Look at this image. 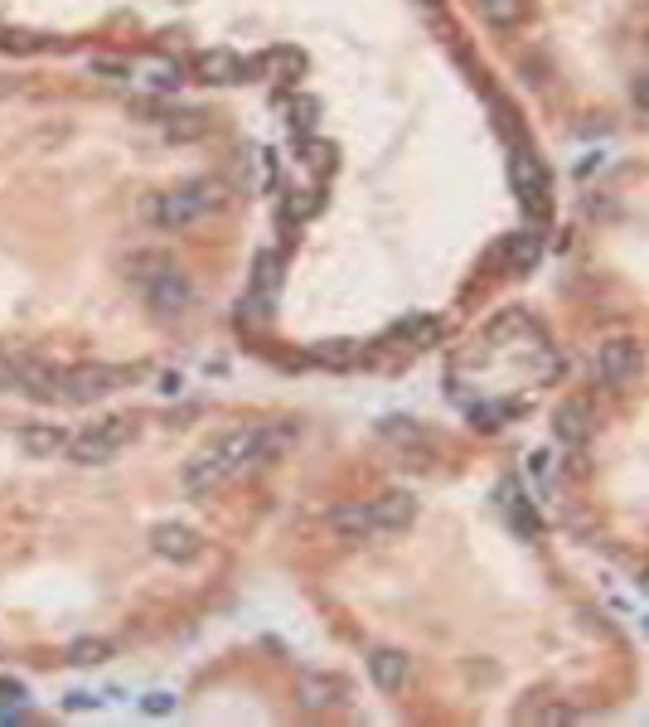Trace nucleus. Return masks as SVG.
Segmentation results:
<instances>
[{
  "label": "nucleus",
  "instance_id": "1",
  "mask_svg": "<svg viewBox=\"0 0 649 727\" xmlns=\"http://www.w3.org/2000/svg\"><path fill=\"white\" fill-rule=\"evenodd\" d=\"M257 461H267L262 427H233V432L214 437L199 456H189L185 490L189 495H214V490H223L228 480H238V475L248 471V466H257Z\"/></svg>",
  "mask_w": 649,
  "mask_h": 727
},
{
  "label": "nucleus",
  "instance_id": "2",
  "mask_svg": "<svg viewBox=\"0 0 649 727\" xmlns=\"http://www.w3.org/2000/svg\"><path fill=\"white\" fill-rule=\"evenodd\" d=\"M214 204H218V185H209V180H189V185H175V190L155 194L151 204H146V214H151L155 228L180 233V228L204 219Z\"/></svg>",
  "mask_w": 649,
  "mask_h": 727
},
{
  "label": "nucleus",
  "instance_id": "3",
  "mask_svg": "<svg viewBox=\"0 0 649 727\" xmlns=\"http://www.w3.org/2000/svg\"><path fill=\"white\" fill-rule=\"evenodd\" d=\"M59 383H63L59 364H44V359L20 354V349H0V393H30V398L54 403Z\"/></svg>",
  "mask_w": 649,
  "mask_h": 727
},
{
  "label": "nucleus",
  "instance_id": "4",
  "mask_svg": "<svg viewBox=\"0 0 649 727\" xmlns=\"http://www.w3.org/2000/svg\"><path fill=\"white\" fill-rule=\"evenodd\" d=\"M131 437H136L131 417H102L93 427H83L78 437H68V456H73V466H107Z\"/></svg>",
  "mask_w": 649,
  "mask_h": 727
},
{
  "label": "nucleus",
  "instance_id": "5",
  "mask_svg": "<svg viewBox=\"0 0 649 727\" xmlns=\"http://www.w3.org/2000/svg\"><path fill=\"white\" fill-rule=\"evenodd\" d=\"M136 379V369H112V364H78V369H63L59 398L63 403H97L107 393H117Z\"/></svg>",
  "mask_w": 649,
  "mask_h": 727
},
{
  "label": "nucleus",
  "instance_id": "6",
  "mask_svg": "<svg viewBox=\"0 0 649 727\" xmlns=\"http://www.w3.org/2000/svg\"><path fill=\"white\" fill-rule=\"evenodd\" d=\"M640 345L630 340V335H611V340H601L596 345V359H591V374L601 383H625L640 374Z\"/></svg>",
  "mask_w": 649,
  "mask_h": 727
},
{
  "label": "nucleus",
  "instance_id": "7",
  "mask_svg": "<svg viewBox=\"0 0 649 727\" xmlns=\"http://www.w3.org/2000/svg\"><path fill=\"white\" fill-rule=\"evenodd\" d=\"M509 180H514L519 204H524L533 219H543V214H548V175H543V165L528 156V151H519L514 165H509Z\"/></svg>",
  "mask_w": 649,
  "mask_h": 727
},
{
  "label": "nucleus",
  "instance_id": "8",
  "mask_svg": "<svg viewBox=\"0 0 649 727\" xmlns=\"http://www.w3.org/2000/svg\"><path fill=\"white\" fill-rule=\"evenodd\" d=\"M151 553L165 558V563H194L204 553V538H199V529L170 519V524H155L151 529Z\"/></svg>",
  "mask_w": 649,
  "mask_h": 727
},
{
  "label": "nucleus",
  "instance_id": "9",
  "mask_svg": "<svg viewBox=\"0 0 649 727\" xmlns=\"http://www.w3.org/2000/svg\"><path fill=\"white\" fill-rule=\"evenodd\" d=\"M325 524H330V529H335V534H340L344 543H369V538L378 534L373 505H364V500H344V505H335Z\"/></svg>",
  "mask_w": 649,
  "mask_h": 727
},
{
  "label": "nucleus",
  "instance_id": "10",
  "mask_svg": "<svg viewBox=\"0 0 649 727\" xmlns=\"http://www.w3.org/2000/svg\"><path fill=\"white\" fill-rule=\"evenodd\" d=\"M146 301H151L160 316H180V311H189V301H194V291H189V282L170 267V272H160L151 286H146Z\"/></svg>",
  "mask_w": 649,
  "mask_h": 727
},
{
  "label": "nucleus",
  "instance_id": "11",
  "mask_svg": "<svg viewBox=\"0 0 649 727\" xmlns=\"http://www.w3.org/2000/svg\"><path fill=\"white\" fill-rule=\"evenodd\" d=\"M369 674H373V684H378L383 694H398L402 684H407V674H412V664H407L402 650L378 645V650H369Z\"/></svg>",
  "mask_w": 649,
  "mask_h": 727
},
{
  "label": "nucleus",
  "instance_id": "12",
  "mask_svg": "<svg viewBox=\"0 0 649 727\" xmlns=\"http://www.w3.org/2000/svg\"><path fill=\"white\" fill-rule=\"evenodd\" d=\"M373 519H378V534H402L417 519V500L407 490H388L373 500Z\"/></svg>",
  "mask_w": 649,
  "mask_h": 727
},
{
  "label": "nucleus",
  "instance_id": "13",
  "mask_svg": "<svg viewBox=\"0 0 649 727\" xmlns=\"http://www.w3.org/2000/svg\"><path fill=\"white\" fill-rule=\"evenodd\" d=\"M553 427H557V442L582 446L591 437V408L582 398H562L553 408Z\"/></svg>",
  "mask_w": 649,
  "mask_h": 727
},
{
  "label": "nucleus",
  "instance_id": "14",
  "mask_svg": "<svg viewBox=\"0 0 649 727\" xmlns=\"http://www.w3.org/2000/svg\"><path fill=\"white\" fill-rule=\"evenodd\" d=\"M194 68L204 73V83H248L252 64H243L238 54H228V49H209V54H199Z\"/></svg>",
  "mask_w": 649,
  "mask_h": 727
},
{
  "label": "nucleus",
  "instance_id": "15",
  "mask_svg": "<svg viewBox=\"0 0 649 727\" xmlns=\"http://www.w3.org/2000/svg\"><path fill=\"white\" fill-rule=\"evenodd\" d=\"M20 446H25L30 456H39V461H49V456L68 451V432L54 427V422H25V427H20Z\"/></svg>",
  "mask_w": 649,
  "mask_h": 727
},
{
  "label": "nucleus",
  "instance_id": "16",
  "mask_svg": "<svg viewBox=\"0 0 649 727\" xmlns=\"http://www.w3.org/2000/svg\"><path fill=\"white\" fill-rule=\"evenodd\" d=\"M340 694H344V684L335 674H301V679H296V698H301V708H310V713L340 703Z\"/></svg>",
  "mask_w": 649,
  "mask_h": 727
},
{
  "label": "nucleus",
  "instance_id": "17",
  "mask_svg": "<svg viewBox=\"0 0 649 727\" xmlns=\"http://www.w3.org/2000/svg\"><path fill=\"white\" fill-rule=\"evenodd\" d=\"M499 500H504L509 519H514V529H519L524 538L543 534V524H538V514H533V505H528V495H524V490H514V480H504V485H499Z\"/></svg>",
  "mask_w": 649,
  "mask_h": 727
},
{
  "label": "nucleus",
  "instance_id": "18",
  "mask_svg": "<svg viewBox=\"0 0 649 727\" xmlns=\"http://www.w3.org/2000/svg\"><path fill=\"white\" fill-rule=\"evenodd\" d=\"M441 330H446V325H441V316H412V320H398V325H393V335H398L407 349L436 345V340H441Z\"/></svg>",
  "mask_w": 649,
  "mask_h": 727
},
{
  "label": "nucleus",
  "instance_id": "19",
  "mask_svg": "<svg viewBox=\"0 0 649 727\" xmlns=\"http://www.w3.org/2000/svg\"><path fill=\"white\" fill-rule=\"evenodd\" d=\"M63 660H68V664H78V669H88V664L112 660V640H102V635H83V640H73V645L63 650Z\"/></svg>",
  "mask_w": 649,
  "mask_h": 727
},
{
  "label": "nucleus",
  "instance_id": "20",
  "mask_svg": "<svg viewBox=\"0 0 649 727\" xmlns=\"http://www.w3.org/2000/svg\"><path fill=\"white\" fill-rule=\"evenodd\" d=\"M475 10H480V20L495 25V30H509V25L524 20V0H475Z\"/></svg>",
  "mask_w": 649,
  "mask_h": 727
},
{
  "label": "nucleus",
  "instance_id": "21",
  "mask_svg": "<svg viewBox=\"0 0 649 727\" xmlns=\"http://www.w3.org/2000/svg\"><path fill=\"white\" fill-rule=\"evenodd\" d=\"M499 257H504L514 272H528V267L538 262V233H514V238L499 248Z\"/></svg>",
  "mask_w": 649,
  "mask_h": 727
},
{
  "label": "nucleus",
  "instance_id": "22",
  "mask_svg": "<svg viewBox=\"0 0 649 727\" xmlns=\"http://www.w3.org/2000/svg\"><path fill=\"white\" fill-rule=\"evenodd\" d=\"M204 131H209V117L194 112V107H189V112H175V117L165 122V136H170V141H199Z\"/></svg>",
  "mask_w": 649,
  "mask_h": 727
},
{
  "label": "nucleus",
  "instance_id": "23",
  "mask_svg": "<svg viewBox=\"0 0 649 727\" xmlns=\"http://www.w3.org/2000/svg\"><path fill=\"white\" fill-rule=\"evenodd\" d=\"M175 262L165 253H131V262H126V272H131V282H141V286H151L160 272H170Z\"/></svg>",
  "mask_w": 649,
  "mask_h": 727
},
{
  "label": "nucleus",
  "instance_id": "24",
  "mask_svg": "<svg viewBox=\"0 0 649 727\" xmlns=\"http://www.w3.org/2000/svg\"><path fill=\"white\" fill-rule=\"evenodd\" d=\"M354 349H359V345H349V340H335V345H320V349H315V359H320V364H335V369H344V364H354Z\"/></svg>",
  "mask_w": 649,
  "mask_h": 727
},
{
  "label": "nucleus",
  "instance_id": "25",
  "mask_svg": "<svg viewBox=\"0 0 649 727\" xmlns=\"http://www.w3.org/2000/svg\"><path fill=\"white\" fill-rule=\"evenodd\" d=\"M141 708H146V713H155V718H160V713H175V694L155 689V694H146V703H141Z\"/></svg>",
  "mask_w": 649,
  "mask_h": 727
},
{
  "label": "nucleus",
  "instance_id": "26",
  "mask_svg": "<svg viewBox=\"0 0 649 727\" xmlns=\"http://www.w3.org/2000/svg\"><path fill=\"white\" fill-rule=\"evenodd\" d=\"M93 73H102V78H117V83H122V78H131V68L117 64V59H93Z\"/></svg>",
  "mask_w": 649,
  "mask_h": 727
},
{
  "label": "nucleus",
  "instance_id": "27",
  "mask_svg": "<svg viewBox=\"0 0 649 727\" xmlns=\"http://www.w3.org/2000/svg\"><path fill=\"white\" fill-rule=\"evenodd\" d=\"M151 83H155V88H175V83H180V68H175V64H170V68L160 64V68L151 73Z\"/></svg>",
  "mask_w": 649,
  "mask_h": 727
},
{
  "label": "nucleus",
  "instance_id": "28",
  "mask_svg": "<svg viewBox=\"0 0 649 727\" xmlns=\"http://www.w3.org/2000/svg\"><path fill=\"white\" fill-rule=\"evenodd\" d=\"M0 723H30V708H25V703H15V708L0 703Z\"/></svg>",
  "mask_w": 649,
  "mask_h": 727
},
{
  "label": "nucleus",
  "instance_id": "29",
  "mask_svg": "<svg viewBox=\"0 0 649 727\" xmlns=\"http://www.w3.org/2000/svg\"><path fill=\"white\" fill-rule=\"evenodd\" d=\"M10 698H25V689L20 684H0V703H10Z\"/></svg>",
  "mask_w": 649,
  "mask_h": 727
},
{
  "label": "nucleus",
  "instance_id": "30",
  "mask_svg": "<svg viewBox=\"0 0 649 727\" xmlns=\"http://www.w3.org/2000/svg\"><path fill=\"white\" fill-rule=\"evenodd\" d=\"M88 703H97L93 694H68V708H88Z\"/></svg>",
  "mask_w": 649,
  "mask_h": 727
},
{
  "label": "nucleus",
  "instance_id": "31",
  "mask_svg": "<svg viewBox=\"0 0 649 727\" xmlns=\"http://www.w3.org/2000/svg\"><path fill=\"white\" fill-rule=\"evenodd\" d=\"M635 102H640V107H649V83H640V88H635Z\"/></svg>",
  "mask_w": 649,
  "mask_h": 727
},
{
  "label": "nucleus",
  "instance_id": "32",
  "mask_svg": "<svg viewBox=\"0 0 649 727\" xmlns=\"http://www.w3.org/2000/svg\"><path fill=\"white\" fill-rule=\"evenodd\" d=\"M640 587H645V592H649V563H645V568H640Z\"/></svg>",
  "mask_w": 649,
  "mask_h": 727
},
{
  "label": "nucleus",
  "instance_id": "33",
  "mask_svg": "<svg viewBox=\"0 0 649 727\" xmlns=\"http://www.w3.org/2000/svg\"><path fill=\"white\" fill-rule=\"evenodd\" d=\"M417 5H441V0H417Z\"/></svg>",
  "mask_w": 649,
  "mask_h": 727
}]
</instances>
